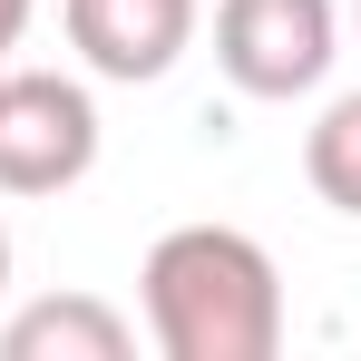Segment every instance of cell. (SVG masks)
Segmentation results:
<instances>
[{"mask_svg": "<svg viewBox=\"0 0 361 361\" xmlns=\"http://www.w3.org/2000/svg\"><path fill=\"white\" fill-rule=\"evenodd\" d=\"M147 332L166 361H274L283 352V274L244 225H176L147 244Z\"/></svg>", "mask_w": 361, "mask_h": 361, "instance_id": "6da1fadb", "label": "cell"}, {"mask_svg": "<svg viewBox=\"0 0 361 361\" xmlns=\"http://www.w3.org/2000/svg\"><path fill=\"white\" fill-rule=\"evenodd\" d=\"M98 166V98L59 68L0 78V195H59Z\"/></svg>", "mask_w": 361, "mask_h": 361, "instance_id": "7a4b0ae2", "label": "cell"}, {"mask_svg": "<svg viewBox=\"0 0 361 361\" xmlns=\"http://www.w3.org/2000/svg\"><path fill=\"white\" fill-rule=\"evenodd\" d=\"M342 49L332 0H215V68L244 98H302Z\"/></svg>", "mask_w": 361, "mask_h": 361, "instance_id": "3957f363", "label": "cell"}, {"mask_svg": "<svg viewBox=\"0 0 361 361\" xmlns=\"http://www.w3.org/2000/svg\"><path fill=\"white\" fill-rule=\"evenodd\" d=\"M195 39V0H68V49L98 68V78H166Z\"/></svg>", "mask_w": 361, "mask_h": 361, "instance_id": "277c9868", "label": "cell"}, {"mask_svg": "<svg viewBox=\"0 0 361 361\" xmlns=\"http://www.w3.org/2000/svg\"><path fill=\"white\" fill-rule=\"evenodd\" d=\"M127 352H137V332L98 293H49L0 322V361H127Z\"/></svg>", "mask_w": 361, "mask_h": 361, "instance_id": "5b68a950", "label": "cell"}, {"mask_svg": "<svg viewBox=\"0 0 361 361\" xmlns=\"http://www.w3.org/2000/svg\"><path fill=\"white\" fill-rule=\"evenodd\" d=\"M302 176H312V195H322V205L361 215V88H352V98H332V108H322V127L302 137Z\"/></svg>", "mask_w": 361, "mask_h": 361, "instance_id": "8992f818", "label": "cell"}, {"mask_svg": "<svg viewBox=\"0 0 361 361\" xmlns=\"http://www.w3.org/2000/svg\"><path fill=\"white\" fill-rule=\"evenodd\" d=\"M20 30H30V0H0V49H10Z\"/></svg>", "mask_w": 361, "mask_h": 361, "instance_id": "52a82bcc", "label": "cell"}, {"mask_svg": "<svg viewBox=\"0 0 361 361\" xmlns=\"http://www.w3.org/2000/svg\"><path fill=\"white\" fill-rule=\"evenodd\" d=\"M0 293H10V225H0Z\"/></svg>", "mask_w": 361, "mask_h": 361, "instance_id": "ba28073f", "label": "cell"}, {"mask_svg": "<svg viewBox=\"0 0 361 361\" xmlns=\"http://www.w3.org/2000/svg\"><path fill=\"white\" fill-rule=\"evenodd\" d=\"M0 78H10V49H0Z\"/></svg>", "mask_w": 361, "mask_h": 361, "instance_id": "9c48e42d", "label": "cell"}, {"mask_svg": "<svg viewBox=\"0 0 361 361\" xmlns=\"http://www.w3.org/2000/svg\"><path fill=\"white\" fill-rule=\"evenodd\" d=\"M352 20H361V0H352Z\"/></svg>", "mask_w": 361, "mask_h": 361, "instance_id": "30bf717a", "label": "cell"}]
</instances>
